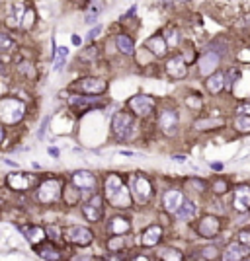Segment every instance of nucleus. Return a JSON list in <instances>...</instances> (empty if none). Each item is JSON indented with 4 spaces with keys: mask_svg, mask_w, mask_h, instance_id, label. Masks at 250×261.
<instances>
[{
    "mask_svg": "<svg viewBox=\"0 0 250 261\" xmlns=\"http://www.w3.org/2000/svg\"><path fill=\"white\" fill-rule=\"evenodd\" d=\"M14 39L10 37V35H6V33H0V51H12L14 49Z\"/></svg>",
    "mask_w": 250,
    "mask_h": 261,
    "instance_id": "nucleus-32",
    "label": "nucleus"
},
{
    "mask_svg": "<svg viewBox=\"0 0 250 261\" xmlns=\"http://www.w3.org/2000/svg\"><path fill=\"white\" fill-rule=\"evenodd\" d=\"M223 88H225V74H221V73L211 74L209 80H207V90H209L211 94H219Z\"/></svg>",
    "mask_w": 250,
    "mask_h": 261,
    "instance_id": "nucleus-25",
    "label": "nucleus"
},
{
    "mask_svg": "<svg viewBox=\"0 0 250 261\" xmlns=\"http://www.w3.org/2000/svg\"><path fill=\"white\" fill-rule=\"evenodd\" d=\"M217 64H219V57L209 51V53H206L204 57L199 58V73L204 74V76H209V74L215 73Z\"/></svg>",
    "mask_w": 250,
    "mask_h": 261,
    "instance_id": "nucleus-19",
    "label": "nucleus"
},
{
    "mask_svg": "<svg viewBox=\"0 0 250 261\" xmlns=\"http://www.w3.org/2000/svg\"><path fill=\"white\" fill-rule=\"evenodd\" d=\"M238 113H240V115H250V103L238 105Z\"/></svg>",
    "mask_w": 250,
    "mask_h": 261,
    "instance_id": "nucleus-44",
    "label": "nucleus"
},
{
    "mask_svg": "<svg viewBox=\"0 0 250 261\" xmlns=\"http://www.w3.org/2000/svg\"><path fill=\"white\" fill-rule=\"evenodd\" d=\"M147 49H151V53H155L157 57H162L166 55V49H168V43L164 41L162 35H155L147 41Z\"/></svg>",
    "mask_w": 250,
    "mask_h": 261,
    "instance_id": "nucleus-22",
    "label": "nucleus"
},
{
    "mask_svg": "<svg viewBox=\"0 0 250 261\" xmlns=\"http://www.w3.org/2000/svg\"><path fill=\"white\" fill-rule=\"evenodd\" d=\"M20 71H22V73H26V74H30V76H33V69H30V64H28V62H22Z\"/></svg>",
    "mask_w": 250,
    "mask_h": 261,
    "instance_id": "nucleus-45",
    "label": "nucleus"
},
{
    "mask_svg": "<svg viewBox=\"0 0 250 261\" xmlns=\"http://www.w3.org/2000/svg\"><path fill=\"white\" fill-rule=\"evenodd\" d=\"M98 14H100V4H92L88 14H86V24H94L96 18H98Z\"/></svg>",
    "mask_w": 250,
    "mask_h": 261,
    "instance_id": "nucleus-33",
    "label": "nucleus"
},
{
    "mask_svg": "<svg viewBox=\"0 0 250 261\" xmlns=\"http://www.w3.org/2000/svg\"><path fill=\"white\" fill-rule=\"evenodd\" d=\"M31 181H33V179H31L30 175L20 174V172L10 174L8 177H6V183H8V187L14 189V191H26V189H30Z\"/></svg>",
    "mask_w": 250,
    "mask_h": 261,
    "instance_id": "nucleus-16",
    "label": "nucleus"
},
{
    "mask_svg": "<svg viewBox=\"0 0 250 261\" xmlns=\"http://www.w3.org/2000/svg\"><path fill=\"white\" fill-rule=\"evenodd\" d=\"M221 230V220L217 217H211V215H207L199 220V234L207 238V240H211V238H215Z\"/></svg>",
    "mask_w": 250,
    "mask_h": 261,
    "instance_id": "nucleus-9",
    "label": "nucleus"
},
{
    "mask_svg": "<svg viewBox=\"0 0 250 261\" xmlns=\"http://www.w3.org/2000/svg\"><path fill=\"white\" fill-rule=\"evenodd\" d=\"M131 228V224H129V220L123 217H116L112 218V222H110V234H114V236H121V234H125L127 230Z\"/></svg>",
    "mask_w": 250,
    "mask_h": 261,
    "instance_id": "nucleus-23",
    "label": "nucleus"
},
{
    "mask_svg": "<svg viewBox=\"0 0 250 261\" xmlns=\"http://www.w3.org/2000/svg\"><path fill=\"white\" fill-rule=\"evenodd\" d=\"M76 88L80 92H84V94L98 96V94L106 92L108 84H106V80H102V78H82L80 82H76Z\"/></svg>",
    "mask_w": 250,
    "mask_h": 261,
    "instance_id": "nucleus-7",
    "label": "nucleus"
},
{
    "mask_svg": "<svg viewBox=\"0 0 250 261\" xmlns=\"http://www.w3.org/2000/svg\"><path fill=\"white\" fill-rule=\"evenodd\" d=\"M217 255H219V253H217V247L209 246L202 249V257H206V259H215Z\"/></svg>",
    "mask_w": 250,
    "mask_h": 261,
    "instance_id": "nucleus-35",
    "label": "nucleus"
},
{
    "mask_svg": "<svg viewBox=\"0 0 250 261\" xmlns=\"http://www.w3.org/2000/svg\"><path fill=\"white\" fill-rule=\"evenodd\" d=\"M213 170H223V164H213Z\"/></svg>",
    "mask_w": 250,
    "mask_h": 261,
    "instance_id": "nucleus-49",
    "label": "nucleus"
},
{
    "mask_svg": "<svg viewBox=\"0 0 250 261\" xmlns=\"http://www.w3.org/2000/svg\"><path fill=\"white\" fill-rule=\"evenodd\" d=\"M162 238V228L161 226H148L147 230L143 232V236H141V244L143 246H157L159 242H161Z\"/></svg>",
    "mask_w": 250,
    "mask_h": 261,
    "instance_id": "nucleus-21",
    "label": "nucleus"
},
{
    "mask_svg": "<svg viewBox=\"0 0 250 261\" xmlns=\"http://www.w3.org/2000/svg\"><path fill=\"white\" fill-rule=\"evenodd\" d=\"M61 197V181L59 179H45L37 187V199L41 203H55Z\"/></svg>",
    "mask_w": 250,
    "mask_h": 261,
    "instance_id": "nucleus-4",
    "label": "nucleus"
},
{
    "mask_svg": "<svg viewBox=\"0 0 250 261\" xmlns=\"http://www.w3.org/2000/svg\"><path fill=\"white\" fill-rule=\"evenodd\" d=\"M123 244H125L123 236H114V240H110V244H108V246H110V249H112V251H116V249H119V247L123 246Z\"/></svg>",
    "mask_w": 250,
    "mask_h": 261,
    "instance_id": "nucleus-36",
    "label": "nucleus"
},
{
    "mask_svg": "<svg viewBox=\"0 0 250 261\" xmlns=\"http://www.w3.org/2000/svg\"><path fill=\"white\" fill-rule=\"evenodd\" d=\"M92 238H94L92 232L84 226H73V228L67 230V240L76 244V246H88L92 242Z\"/></svg>",
    "mask_w": 250,
    "mask_h": 261,
    "instance_id": "nucleus-8",
    "label": "nucleus"
},
{
    "mask_svg": "<svg viewBox=\"0 0 250 261\" xmlns=\"http://www.w3.org/2000/svg\"><path fill=\"white\" fill-rule=\"evenodd\" d=\"M20 232L24 234L26 240L30 244H33V246L41 244L45 240V236H47V232H45L43 228H39V226H20Z\"/></svg>",
    "mask_w": 250,
    "mask_h": 261,
    "instance_id": "nucleus-17",
    "label": "nucleus"
},
{
    "mask_svg": "<svg viewBox=\"0 0 250 261\" xmlns=\"http://www.w3.org/2000/svg\"><path fill=\"white\" fill-rule=\"evenodd\" d=\"M235 129L238 133H250V115H238L235 119Z\"/></svg>",
    "mask_w": 250,
    "mask_h": 261,
    "instance_id": "nucleus-31",
    "label": "nucleus"
},
{
    "mask_svg": "<svg viewBox=\"0 0 250 261\" xmlns=\"http://www.w3.org/2000/svg\"><path fill=\"white\" fill-rule=\"evenodd\" d=\"M213 191H215V193H225V191H227V181H225V179H221V181H215V185H213Z\"/></svg>",
    "mask_w": 250,
    "mask_h": 261,
    "instance_id": "nucleus-40",
    "label": "nucleus"
},
{
    "mask_svg": "<svg viewBox=\"0 0 250 261\" xmlns=\"http://www.w3.org/2000/svg\"><path fill=\"white\" fill-rule=\"evenodd\" d=\"M73 43L74 45H80V37H76V35H74V37H73Z\"/></svg>",
    "mask_w": 250,
    "mask_h": 261,
    "instance_id": "nucleus-48",
    "label": "nucleus"
},
{
    "mask_svg": "<svg viewBox=\"0 0 250 261\" xmlns=\"http://www.w3.org/2000/svg\"><path fill=\"white\" fill-rule=\"evenodd\" d=\"M24 16H26V6H24L22 2H14V4H10V8H8L6 20H8L10 26H22Z\"/></svg>",
    "mask_w": 250,
    "mask_h": 261,
    "instance_id": "nucleus-18",
    "label": "nucleus"
},
{
    "mask_svg": "<svg viewBox=\"0 0 250 261\" xmlns=\"http://www.w3.org/2000/svg\"><path fill=\"white\" fill-rule=\"evenodd\" d=\"M195 205L191 203V201H184V203L180 205V209L176 211V215L180 220H191V218L195 217Z\"/></svg>",
    "mask_w": 250,
    "mask_h": 261,
    "instance_id": "nucleus-27",
    "label": "nucleus"
},
{
    "mask_svg": "<svg viewBox=\"0 0 250 261\" xmlns=\"http://www.w3.org/2000/svg\"><path fill=\"white\" fill-rule=\"evenodd\" d=\"M162 203H164V209L168 211V213H176L178 209H180V205L184 203V197H182V193L180 191H166L164 193V199H162Z\"/></svg>",
    "mask_w": 250,
    "mask_h": 261,
    "instance_id": "nucleus-20",
    "label": "nucleus"
},
{
    "mask_svg": "<svg viewBox=\"0 0 250 261\" xmlns=\"http://www.w3.org/2000/svg\"><path fill=\"white\" fill-rule=\"evenodd\" d=\"M47 234H49L51 240H59V228H57V226H49V228H47Z\"/></svg>",
    "mask_w": 250,
    "mask_h": 261,
    "instance_id": "nucleus-41",
    "label": "nucleus"
},
{
    "mask_svg": "<svg viewBox=\"0 0 250 261\" xmlns=\"http://www.w3.org/2000/svg\"><path fill=\"white\" fill-rule=\"evenodd\" d=\"M159 127L162 129L164 135H174L178 127V115L174 109H164L161 115H159Z\"/></svg>",
    "mask_w": 250,
    "mask_h": 261,
    "instance_id": "nucleus-10",
    "label": "nucleus"
},
{
    "mask_svg": "<svg viewBox=\"0 0 250 261\" xmlns=\"http://www.w3.org/2000/svg\"><path fill=\"white\" fill-rule=\"evenodd\" d=\"M26 113V105L16 98H2L0 100V121L14 125Z\"/></svg>",
    "mask_w": 250,
    "mask_h": 261,
    "instance_id": "nucleus-2",
    "label": "nucleus"
},
{
    "mask_svg": "<svg viewBox=\"0 0 250 261\" xmlns=\"http://www.w3.org/2000/svg\"><path fill=\"white\" fill-rule=\"evenodd\" d=\"M133 127H135V121H133V117L129 115V113H125V111H119V113H116L114 119H112V130H114V135L118 137L119 141H127V139L131 137Z\"/></svg>",
    "mask_w": 250,
    "mask_h": 261,
    "instance_id": "nucleus-3",
    "label": "nucleus"
},
{
    "mask_svg": "<svg viewBox=\"0 0 250 261\" xmlns=\"http://www.w3.org/2000/svg\"><path fill=\"white\" fill-rule=\"evenodd\" d=\"M233 207H235L238 213H246V211H250V187L248 185H240V187L235 189Z\"/></svg>",
    "mask_w": 250,
    "mask_h": 261,
    "instance_id": "nucleus-11",
    "label": "nucleus"
},
{
    "mask_svg": "<svg viewBox=\"0 0 250 261\" xmlns=\"http://www.w3.org/2000/svg\"><path fill=\"white\" fill-rule=\"evenodd\" d=\"M49 154H51V156H59V150H57V148H49Z\"/></svg>",
    "mask_w": 250,
    "mask_h": 261,
    "instance_id": "nucleus-47",
    "label": "nucleus"
},
{
    "mask_svg": "<svg viewBox=\"0 0 250 261\" xmlns=\"http://www.w3.org/2000/svg\"><path fill=\"white\" fill-rule=\"evenodd\" d=\"M82 213H84V217H86V220H90V222H98L100 218H102V199L96 195V197H92L88 203L82 207Z\"/></svg>",
    "mask_w": 250,
    "mask_h": 261,
    "instance_id": "nucleus-13",
    "label": "nucleus"
},
{
    "mask_svg": "<svg viewBox=\"0 0 250 261\" xmlns=\"http://www.w3.org/2000/svg\"><path fill=\"white\" fill-rule=\"evenodd\" d=\"M67 55H69V49H67V47H59V49H57V55H55V64H53V69H55V71H61V69L65 67Z\"/></svg>",
    "mask_w": 250,
    "mask_h": 261,
    "instance_id": "nucleus-30",
    "label": "nucleus"
},
{
    "mask_svg": "<svg viewBox=\"0 0 250 261\" xmlns=\"http://www.w3.org/2000/svg\"><path fill=\"white\" fill-rule=\"evenodd\" d=\"M10 62V57H8V53L6 51H0V73L6 74V64Z\"/></svg>",
    "mask_w": 250,
    "mask_h": 261,
    "instance_id": "nucleus-37",
    "label": "nucleus"
},
{
    "mask_svg": "<svg viewBox=\"0 0 250 261\" xmlns=\"http://www.w3.org/2000/svg\"><path fill=\"white\" fill-rule=\"evenodd\" d=\"M69 102H71V105H73V107H76L78 111H84V109L92 107V105L98 102V100H96V96L92 98V94H90V96H73Z\"/></svg>",
    "mask_w": 250,
    "mask_h": 261,
    "instance_id": "nucleus-24",
    "label": "nucleus"
},
{
    "mask_svg": "<svg viewBox=\"0 0 250 261\" xmlns=\"http://www.w3.org/2000/svg\"><path fill=\"white\" fill-rule=\"evenodd\" d=\"M166 73L170 74L172 78H184L188 74V64H186V58L184 57H172L166 62Z\"/></svg>",
    "mask_w": 250,
    "mask_h": 261,
    "instance_id": "nucleus-14",
    "label": "nucleus"
},
{
    "mask_svg": "<svg viewBox=\"0 0 250 261\" xmlns=\"http://www.w3.org/2000/svg\"><path fill=\"white\" fill-rule=\"evenodd\" d=\"M73 183L78 189L88 191V189L96 187V177H94V174L86 172V170H78V172H74L73 174Z\"/></svg>",
    "mask_w": 250,
    "mask_h": 261,
    "instance_id": "nucleus-15",
    "label": "nucleus"
},
{
    "mask_svg": "<svg viewBox=\"0 0 250 261\" xmlns=\"http://www.w3.org/2000/svg\"><path fill=\"white\" fill-rule=\"evenodd\" d=\"M162 259H176V261H182V253H178L176 249H164L162 251Z\"/></svg>",
    "mask_w": 250,
    "mask_h": 261,
    "instance_id": "nucleus-34",
    "label": "nucleus"
},
{
    "mask_svg": "<svg viewBox=\"0 0 250 261\" xmlns=\"http://www.w3.org/2000/svg\"><path fill=\"white\" fill-rule=\"evenodd\" d=\"M238 76H240V71H238V69H236V71H231V80H227V82H229V84H233V82H236V78H238Z\"/></svg>",
    "mask_w": 250,
    "mask_h": 261,
    "instance_id": "nucleus-46",
    "label": "nucleus"
},
{
    "mask_svg": "<svg viewBox=\"0 0 250 261\" xmlns=\"http://www.w3.org/2000/svg\"><path fill=\"white\" fill-rule=\"evenodd\" d=\"M2 137H4V133H2V127H0V143H2Z\"/></svg>",
    "mask_w": 250,
    "mask_h": 261,
    "instance_id": "nucleus-50",
    "label": "nucleus"
},
{
    "mask_svg": "<svg viewBox=\"0 0 250 261\" xmlns=\"http://www.w3.org/2000/svg\"><path fill=\"white\" fill-rule=\"evenodd\" d=\"M37 255L43 259H59L61 253L53 246H39L37 247Z\"/></svg>",
    "mask_w": 250,
    "mask_h": 261,
    "instance_id": "nucleus-29",
    "label": "nucleus"
},
{
    "mask_svg": "<svg viewBox=\"0 0 250 261\" xmlns=\"http://www.w3.org/2000/svg\"><path fill=\"white\" fill-rule=\"evenodd\" d=\"M102 33V26H96L94 29H90V33H88V41H92V39H96L98 35Z\"/></svg>",
    "mask_w": 250,
    "mask_h": 261,
    "instance_id": "nucleus-43",
    "label": "nucleus"
},
{
    "mask_svg": "<svg viewBox=\"0 0 250 261\" xmlns=\"http://www.w3.org/2000/svg\"><path fill=\"white\" fill-rule=\"evenodd\" d=\"M238 242H242V244H250V230H242V232L238 234Z\"/></svg>",
    "mask_w": 250,
    "mask_h": 261,
    "instance_id": "nucleus-42",
    "label": "nucleus"
},
{
    "mask_svg": "<svg viewBox=\"0 0 250 261\" xmlns=\"http://www.w3.org/2000/svg\"><path fill=\"white\" fill-rule=\"evenodd\" d=\"M225 125V121L223 119H199V121H195V129L197 130H209V129H217V127H223Z\"/></svg>",
    "mask_w": 250,
    "mask_h": 261,
    "instance_id": "nucleus-28",
    "label": "nucleus"
},
{
    "mask_svg": "<svg viewBox=\"0 0 250 261\" xmlns=\"http://www.w3.org/2000/svg\"><path fill=\"white\" fill-rule=\"evenodd\" d=\"M250 255V244H242V242H235V244H229L225 253H223V259L233 261V259H242Z\"/></svg>",
    "mask_w": 250,
    "mask_h": 261,
    "instance_id": "nucleus-12",
    "label": "nucleus"
},
{
    "mask_svg": "<svg viewBox=\"0 0 250 261\" xmlns=\"http://www.w3.org/2000/svg\"><path fill=\"white\" fill-rule=\"evenodd\" d=\"M133 191H135V197H137L139 203H147L151 195H153V185H151L147 177L139 175V177L133 179Z\"/></svg>",
    "mask_w": 250,
    "mask_h": 261,
    "instance_id": "nucleus-6",
    "label": "nucleus"
},
{
    "mask_svg": "<svg viewBox=\"0 0 250 261\" xmlns=\"http://www.w3.org/2000/svg\"><path fill=\"white\" fill-rule=\"evenodd\" d=\"M116 43H118V49L123 53V55H133V53H135V45H133V41H131V37H129V35H125V33L118 35Z\"/></svg>",
    "mask_w": 250,
    "mask_h": 261,
    "instance_id": "nucleus-26",
    "label": "nucleus"
},
{
    "mask_svg": "<svg viewBox=\"0 0 250 261\" xmlns=\"http://www.w3.org/2000/svg\"><path fill=\"white\" fill-rule=\"evenodd\" d=\"M166 39H168V45H174L178 43V33L174 31V29H170V31H166Z\"/></svg>",
    "mask_w": 250,
    "mask_h": 261,
    "instance_id": "nucleus-39",
    "label": "nucleus"
},
{
    "mask_svg": "<svg viewBox=\"0 0 250 261\" xmlns=\"http://www.w3.org/2000/svg\"><path fill=\"white\" fill-rule=\"evenodd\" d=\"M106 197L114 207H119V209H127L131 205L129 189L123 185V179L116 174L106 177Z\"/></svg>",
    "mask_w": 250,
    "mask_h": 261,
    "instance_id": "nucleus-1",
    "label": "nucleus"
},
{
    "mask_svg": "<svg viewBox=\"0 0 250 261\" xmlns=\"http://www.w3.org/2000/svg\"><path fill=\"white\" fill-rule=\"evenodd\" d=\"M155 105H157V102L151 96H133L131 100H129V107L141 117L151 115L153 109H155Z\"/></svg>",
    "mask_w": 250,
    "mask_h": 261,
    "instance_id": "nucleus-5",
    "label": "nucleus"
},
{
    "mask_svg": "<svg viewBox=\"0 0 250 261\" xmlns=\"http://www.w3.org/2000/svg\"><path fill=\"white\" fill-rule=\"evenodd\" d=\"M33 18H35V14L31 12V10H26V18H24V22H22V26L28 29L31 28V24H33Z\"/></svg>",
    "mask_w": 250,
    "mask_h": 261,
    "instance_id": "nucleus-38",
    "label": "nucleus"
}]
</instances>
